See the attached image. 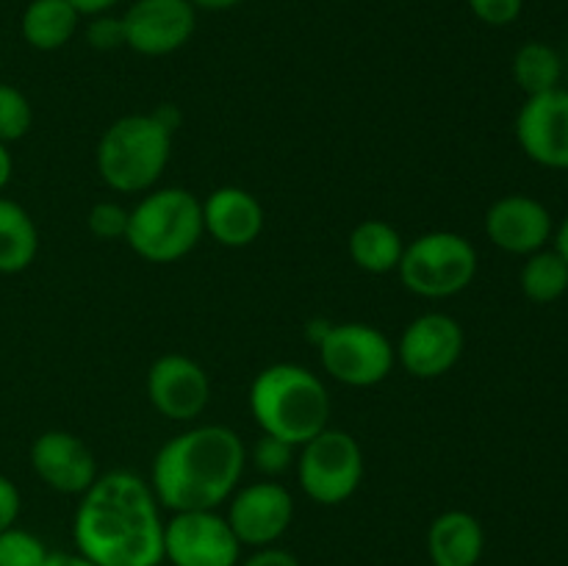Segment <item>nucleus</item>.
<instances>
[{"mask_svg": "<svg viewBox=\"0 0 568 566\" xmlns=\"http://www.w3.org/2000/svg\"><path fill=\"white\" fill-rule=\"evenodd\" d=\"M320 364L327 377L353 388H369L386 381L397 364L392 338L366 322H338L322 331Z\"/></svg>", "mask_w": 568, "mask_h": 566, "instance_id": "6e6552de", "label": "nucleus"}, {"mask_svg": "<svg viewBox=\"0 0 568 566\" xmlns=\"http://www.w3.org/2000/svg\"><path fill=\"white\" fill-rule=\"evenodd\" d=\"M172 128L155 111L125 114L111 122L94 150L100 181L122 194L155 189L172 159Z\"/></svg>", "mask_w": 568, "mask_h": 566, "instance_id": "20e7f679", "label": "nucleus"}, {"mask_svg": "<svg viewBox=\"0 0 568 566\" xmlns=\"http://www.w3.org/2000/svg\"><path fill=\"white\" fill-rule=\"evenodd\" d=\"M521 292L527 300L547 305L560 300L568 292V264L555 247L536 250L525 259L519 272Z\"/></svg>", "mask_w": 568, "mask_h": 566, "instance_id": "5701e85b", "label": "nucleus"}, {"mask_svg": "<svg viewBox=\"0 0 568 566\" xmlns=\"http://www.w3.org/2000/svg\"><path fill=\"white\" fill-rule=\"evenodd\" d=\"M33 125L31 100L11 83L0 81V142L11 144L28 137Z\"/></svg>", "mask_w": 568, "mask_h": 566, "instance_id": "b1692460", "label": "nucleus"}, {"mask_svg": "<svg viewBox=\"0 0 568 566\" xmlns=\"http://www.w3.org/2000/svg\"><path fill=\"white\" fill-rule=\"evenodd\" d=\"M247 469V447L227 425H194L155 453L150 488L161 508L216 511Z\"/></svg>", "mask_w": 568, "mask_h": 566, "instance_id": "f03ea898", "label": "nucleus"}, {"mask_svg": "<svg viewBox=\"0 0 568 566\" xmlns=\"http://www.w3.org/2000/svg\"><path fill=\"white\" fill-rule=\"evenodd\" d=\"M297 449L300 447L283 442V438L261 433L258 442L247 449V461L266 477V481H275V477L294 469V464H297Z\"/></svg>", "mask_w": 568, "mask_h": 566, "instance_id": "a878e982", "label": "nucleus"}, {"mask_svg": "<svg viewBox=\"0 0 568 566\" xmlns=\"http://www.w3.org/2000/svg\"><path fill=\"white\" fill-rule=\"evenodd\" d=\"M11 172H14V159H11V153H9V144L0 142V192L9 186Z\"/></svg>", "mask_w": 568, "mask_h": 566, "instance_id": "72a5a7b5", "label": "nucleus"}, {"mask_svg": "<svg viewBox=\"0 0 568 566\" xmlns=\"http://www.w3.org/2000/svg\"><path fill=\"white\" fill-rule=\"evenodd\" d=\"M466 3L483 26L491 28L514 26L525 11V0H466Z\"/></svg>", "mask_w": 568, "mask_h": 566, "instance_id": "cd10ccee", "label": "nucleus"}, {"mask_svg": "<svg viewBox=\"0 0 568 566\" xmlns=\"http://www.w3.org/2000/svg\"><path fill=\"white\" fill-rule=\"evenodd\" d=\"M225 519L242 547H275L292 527L294 497L277 481L247 483L231 494Z\"/></svg>", "mask_w": 568, "mask_h": 566, "instance_id": "9b49d317", "label": "nucleus"}, {"mask_svg": "<svg viewBox=\"0 0 568 566\" xmlns=\"http://www.w3.org/2000/svg\"><path fill=\"white\" fill-rule=\"evenodd\" d=\"M122 26L125 48L159 59L189 44L197 28V9L189 0H133L122 14Z\"/></svg>", "mask_w": 568, "mask_h": 566, "instance_id": "f8f14e48", "label": "nucleus"}, {"mask_svg": "<svg viewBox=\"0 0 568 566\" xmlns=\"http://www.w3.org/2000/svg\"><path fill=\"white\" fill-rule=\"evenodd\" d=\"M294 472L311 503L342 505L364 481V449L353 433L325 427L297 449Z\"/></svg>", "mask_w": 568, "mask_h": 566, "instance_id": "0eeeda50", "label": "nucleus"}, {"mask_svg": "<svg viewBox=\"0 0 568 566\" xmlns=\"http://www.w3.org/2000/svg\"><path fill=\"white\" fill-rule=\"evenodd\" d=\"M164 560L172 566H239L242 544L220 511H178L164 522Z\"/></svg>", "mask_w": 568, "mask_h": 566, "instance_id": "1a4fd4ad", "label": "nucleus"}, {"mask_svg": "<svg viewBox=\"0 0 568 566\" xmlns=\"http://www.w3.org/2000/svg\"><path fill=\"white\" fill-rule=\"evenodd\" d=\"M194 9H203V11H227V9H236L242 0H189Z\"/></svg>", "mask_w": 568, "mask_h": 566, "instance_id": "f704fd0d", "label": "nucleus"}, {"mask_svg": "<svg viewBox=\"0 0 568 566\" xmlns=\"http://www.w3.org/2000/svg\"><path fill=\"white\" fill-rule=\"evenodd\" d=\"M250 414L266 436L303 447L331 427V394L325 381L303 364H272L250 383Z\"/></svg>", "mask_w": 568, "mask_h": 566, "instance_id": "7ed1b4c3", "label": "nucleus"}, {"mask_svg": "<svg viewBox=\"0 0 568 566\" xmlns=\"http://www.w3.org/2000/svg\"><path fill=\"white\" fill-rule=\"evenodd\" d=\"M347 247L358 270L369 275H388V272H397L403 261L405 239L392 222L364 220L353 228Z\"/></svg>", "mask_w": 568, "mask_h": 566, "instance_id": "aec40b11", "label": "nucleus"}, {"mask_svg": "<svg viewBox=\"0 0 568 566\" xmlns=\"http://www.w3.org/2000/svg\"><path fill=\"white\" fill-rule=\"evenodd\" d=\"M203 231V203L183 186L150 189L131 209L125 242L150 264H175L186 259Z\"/></svg>", "mask_w": 568, "mask_h": 566, "instance_id": "39448f33", "label": "nucleus"}, {"mask_svg": "<svg viewBox=\"0 0 568 566\" xmlns=\"http://www.w3.org/2000/svg\"><path fill=\"white\" fill-rule=\"evenodd\" d=\"M44 566H98V564H92L89 558H83L81 553H53V549H50Z\"/></svg>", "mask_w": 568, "mask_h": 566, "instance_id": "473e14b6", "label": "nucleus"}, {"mask_svg": "<svg viewBox=\"0 0 568 566\" xmlns=\"http://www.w3.org/2000/svg\"><path fill=\"white\" fill-rule=\"evenodd\" d=\"M514 81L527 98H536V94L552 92L560 87V78H564V59H560L558 50L547 42H525L514 53Z\"/></svg>", "mask_w": 568, "mask_h": 566, "instance_id": "4be33fe9", "label": "nucleus"}, {"mask_svg": "<svg viewBox=\"0 0 568 566\" xmlns=\"http://www.w3.org/2000/svg\"><path fill=\"white\" fill-rule=\"evenodd\" d=\"M552 242H555L552 247L558 250L560 255H564V259H566V264H568V216H566L564 222H560L558 228H555V236H552Z\"/></svg>", "mask_w": 568, "mask_h": 566, "instance_id": "c9c22d12", "label": "nucleus"}, {"mask_svg": "<svg viewBox=\"0 0 568 566\" xmlns=\"http://www.w3.org/2000/svg\"><path fill=\"white\" fill-rule=\"evenodd\" d=\"M516 142L538 166L568 172V89L525 100L516 114Z\"/></svg>", "mask_w": 568, "mask_h": 566, "instance_id": "4468645a", "label": "nucleus"}, {"mask_svg": "<svg viewBox=\"0 0 568 566\" xmlns=\"http://www.w3.org/2000/svg\"><path fill=\"white\" fill-rule=\"evenodd\" d=\"M239 566H303V564H300L297 555L288 553V549L261 547V549H255L250 558H244Z\"/></svg>", "mask_w": 568, "mask_h": 566, "instance_id": "7c9ffc66", "label": "nucleus"}, {"mask_svg": "<svg viewBox=\"0 0 568 566\" xmlns=\"http://www.w3.org/2000/svg\"><path fill=\"white\" fill-rule=\"evenodd\" d=\"M48 555V544L26 527L14 525L0 533V566H44Z\"/></svg>", "mask_w": 568, "mask_h": 566, "instance_id": "393cba45", "label": "nucleus"}, {"mask_svg": "<svg viewBox=\"0 0 568 566\" xmlns=\"http://www.w3.org/2000/svg\"><path fill=\"white\" fill-rule=\"evenodd\" d=\"M31 469L59 494L81 497L98 481V461L89 444L70 431H44L31 444Z\"/></svg>", "mask_w": 568, "mask_h": 566, "instance_id": "2eb2a0df", "label": "nucleus"}, {"mask_svg": "<svg viewBox=\"0 0 568 566\" xmlns=\"http://www.w3.org/2000/svg\"><path fill=\"white\" fill-rule=\"evenodd\" d=\"M148 400L164 420L194 422L211 400L209 372L183 353H166L148 372Z\"/></svg>", "mask_w": 568, "mask_h": 566, "instance_id": "ddd939ff", "label": "nucleus"}, {"mask_svg": "<svg viewBox=\"0 0 568 566\" xmlns=\"http://www.w3.org/2000/svg\"><path fill=\"white\" fill-rule=\"evenodd\" d=\"M200 203H203V231L222 247H250L264 233V205L247 189L220 186Z\"/></svg>", "mask_w": 568, "mask_h": 566, "instance_id": "f3484780", "label": "nucleus"}, {"mask_svg": "<svg viewBox=\"0 0 568 566\" xmlns=\"http://www.w3.org/2000/svg\"><path fill=\"white\" fill-rule=\"evenodd\" d=\"M72 6L78 9V14L81 17H98V14H105V11L114 9L120 0H70Z\"/></svg>", "mask_w": 568, "mask_h": 566, "instance_id": "2f4dec72", "label": "nucleus"}, {"mask_svg": "<svg viewBox=\"0 0 568 566\" xmlns=\"http://www.w3.org/2000/svg\"><path fill=\"white\" fill-rule=\"evenodd\" d=\"M486 236L510 255L544 250L555 236V220L541 200L530 194H505L486 211Z\"/></svg>", "mask_w": 568, "mask_h": 566, "instance_id": "dca6fc26", "label": "nucleus"}, {"mask_svg": "<svg viewBox=\"0 0 568 566\" xmlns=\"http://www.w3.org/2000/svg\"><path fill=\"white\" fill-rule=\"evenodd\" d=\"M87 42L94 50H116L125 48V26H122V17L114 14H98L89 20L87 26Z\"/></svg>", "mask_w": 568, "mask_h": 566, "instance_id": "c85d7f7f", "label": "nucleus"}, {"mask_svg": "<svg viewBox=\"0 0 568 566\" xmlns=\"http://www.w3.org/2000/svg\"><path fill=\"white\" fill-rule=\"evenodd\" d=\"M39 228L17 200L0 194V275L26 272L37 261Z\"/></svg>", "mask_w": 568, "mask_h": 566, "instance_id": "412c9836", "label": "nucleus"}, {"mask_svg": "<svg viewBox=\"0 0 568 566\" xmlns=\"http://www.w3.org/2000/svg\"><path fill=\"white\" fill-rule=\"evenodd\" d=\"M128 222H131V209H125L122 203L114 200H100L89 209L87 225L89 233L94 239H103V242H120L128 233Z\"/></svg>", "mask_w": 568, "mask_h": 566, "instance_id": "bb28decb", "label": "nucleus"}, {"mask_svg": "<svg viewBox=\"0 0 568 566\" xmlns=\"http://www.w3.org/2000/svg\"><path fill=\"white\" fill-rule=\"evenodd\" d=\"M164 522L142 475L111 469L81 494L72 516V542L75 553L98 566H161Z\"/></svg>", "mask_w": 568, "mask_h": 566, "instance_id": "f257e3e1", "label": "nucleus"}, {"mask_svg": "<svg viewBox=\"0 0 568 566\" xmlns=\"http://www.w3.org/2000/svg\"><path fill=\"white\" fill-rule=\"evenodd\" d=\"M477 264L475 244L464 233L430 231L405 244L397 275L416 297L447 300L471 286Z\"/></svg>", "mask_w": 568, "mask_h": 566, "instance_id": "423d86ee", "label": "nucleus"}, {"mask_svg": "<svg viewBox=\"0 0 568 566\" xmlns=\"http://www.w3.org/2000/svg\"><path fill=\"white\" fill-rule=\"evenodd\" d=\"M466 333L455 316L427 311L405 325L397 342V364L419 381H436L464 358Z\"/></svg>", "mask_w": 568, "mask_h": 566, "instance_id": "9d476101", "label": "nucleus"}, {"mask_svg": "<svg viewBox=\"0 0 568 566\" xmlns=\"http://www.w3.org/2000/svg\"><path fill=\"white\" fill-rule=\"evenodd\" d=\"M20 508H22L20 488H17L14 481H9L6 475H0V533L17 525Z\"/></svg>", "mask_w": 568, "mask_h": 566, "instance_id": "c756f323", "label": "nucleus"}, {"mask_svg": "<svg viewBox=\"0 0 568 566\" xmlns=\"http://www.w3.org/2000/svg\"><path fill=\"white\" fill-rule=\"evenodd\" d=\"M0 70H3V61H0Z\"/></svg>", "mask_w": 568, "mask_h": 566, "instance_id": "e433bc0d", "label": "nucleus"}, {"mask_svg": "<svg viewBox=\"0 0 568 566\" xmlns=\"http://www.w3.org/2000/svg\"><path fill=\"white\" fill-rule=\"evenodd\" d=\"M486 553V527L475 514L449 508L427 527V558L433 566H477Z\"/></svg>", "mask_w": 568, "mask_h": 566, "instance_id": "a211bd4d", "label": "nucleus"}, {"mask_svg": "<svg viewBox=\"0 0 568 566\" xmlns=\"http://www.w3.org/2000/svg\"><path fill=\"white\" fill-rule=\"evenodd\" d=\"M78 26H81V14L70 0H31L20 17L26 44L42 53H53L70 44Z\"/></svg>", "mask_w": 568, "mask_h": 566, "instance_id": "6ab92c4d", "label": "nucleus"}]
</instances>
